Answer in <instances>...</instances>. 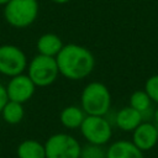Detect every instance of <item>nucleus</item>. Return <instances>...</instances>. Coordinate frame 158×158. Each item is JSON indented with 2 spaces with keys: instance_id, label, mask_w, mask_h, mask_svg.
<instances>
[{
  "instance_id": "12",
  "label": "nucleus",
  "mask_w": 158,
  "mask_h": 158,
  "mask_svg": "<svg viewBox=\"0 0 158 158\" xmlns=\"http://www.w3.org/2000/svg\"><path fill=\"white\" fill-rule=\"evenodd\" d=\"M63 41L62 38L56 33H43L38 37L36 42V48L38 54L48 56V57H57V54L63 48Z\"/></svg>"
},
{
  "instance_id": "17",
  "label": "nucleus",
  "mask_w": 158,
  "mask_h": 158,
  "mask_svg": "<svg viewBox=\"0 0 158 158\" xmlns=\"http://www.w3.org/2000/svg\"><path fill=\"white\" fill-rule=\"evenodd\" d=\"M79 158H106V151H104L101 146L88 143L81 147Z\"/></svg>"
},
{
  "instance_id": "14",
  "label": "nucleus",
  "mask_w": 158,
  "mask_h": 158,
  "mask_svg": "<svg viewBox=\"0 0 158 158\" xmlns=\"http://www.w3.org/2000/svg\"><path fill=\"white\" fill-rule=\"evenodd\" d=\"M19 158H46L44 144L37 139H25L17 147Z\"/></svg>"
},
{
  "instance_id": "18",
  "label": "nucleus",
  "mask_w": 158,
  "mask_h": 158,
  "mask_svg": "<svg viewBox=\"0 0 158 158\" xmlns=\"http://www.w3.org/2000/svg\"><path fill=\"white\" fill-rule=\"evenodd\" d=\"M144 91L153 102L158 104V74L151 75L144 83Z\"/></svg>"
},
{
  "instance_id": "15",
  "label": "nucleus",
  "mask_w": 158,
  "mask_h": 158,
  "mask_svg": "<svg viewBox=\"0 0 158 158\" xmlns=\"http://www.w3.org/2000/svg\"><path fill=\"white\" fill-rule=\"evenodd\" d=\"M1 116L4 118V121L9 125H16L20 123L25 116V110H23V104L9 100L2 111H1Z\"/></svg>"
},
{
  "instance_id": "10",
  "label": "nucleus",
  "mask_w": 158,
  "mask_h": 158,
  "mask_svg": "<svg viewBox=\"0 0 158 158\" xmlns=\"http://www.w3.org/2000/svg\"><path fill=\"white\" fill-rule=\"evenodd\" d=\"M106 158H144L143 152L132 141H116L106 151Z\"/></svg>"
},
{
  "instance_id": "8",
  "label": "nucleus",
  "mask_w": 158,
  "mask_h": 158,
  "mask_svg": "<svg viewBox=\"0 0 158 158\" xmlns=\"http://www.w3.org/2000/svg\"><path fill=\"white\" fill-rule=\"evenodd\" d=\"M5 88H6L9 100L25 104L33 96L37 86L27 74L22 73V74L11 77Z\"/></svg>"
},
{
  "instance_id": "22",
  "label": "nucleus",
  "mask_w": 158,
  "mask_h": 158,
  "mask_svg": "<svg viewBox=\"0 0 158 158\" xmlns=\"http://www.w3.org/2000/svg\"><path fill=\"white\" fill-rule=\"evenodd\" d=\"M10 0H0V5H2V6H5L7 2H9Z\"/></svg>"
},
{
  "instance_id": "11",
  "label": "nucleus",
  "mask_w": 158,
  "mask_h": 158,
  "mask_svg": "<svg viewBox=\"0 0 158 158\" xmlns=\"http://www.w3.org/2000/svg\"><path fill=\"white\" fill-rule=\"evenodd\" d=\"M141 122H143L141 112L130 105L122 107L115 115V125L122 131H133Z\"/></svg>"
},
{
  "instance_id": "7",
  "label": "nucleus",
  "mask_w": 158,
  "mask_h": 158,
  "mask_svg": "<svg viewBox=\"0 0 158 158\" xmlns=\"http://www.w3.org/2000/svg\"><path fill=\"white\" fill-rule=\"evenodd\" d=\"M28 62L25 52L15 44H0V73L6 77L22 74Z\"/></svg>"
},
{
  "instance_id": "19",
  "label": "nucleus",
  "mask_w": 158,
  "mask_h": 158,
  "mask_svg": "<svg viewBox=\"0 0 158 158\" xmlns=\"http://www.w3.org/2000/svg\"><path fill=\"white\" fill-rule=\"evenodd\" d=\"M9 101V98H7V93H6V88L0 84V114L5 106V104Z\"/></svg>"
},
{
  "instance_id": "21",
  "label": "nucleus",
  "mask_w": 158,
  "mask_h": 158,
  "mask_svg": "<svg viewBox=\"0 0 158 158\" xmlns=\"http://www.w3.org/2000/svg\"><path fill=\"white\" fill-rule=\"evenodd\" d=\"M153 120H154L156 125H158V107L154 110V116H153Z\"/></svg>"
},
{
  "instance_id": "1",
  "label": "nucleus",
  "mask_w": 158,
  "mask_h": 158,
  "mask_svg": "<svg viewBox=\"0 0 158 158\" xmlns=\"http://www.w3.org/2000/svg\"><path fill=\"white\" fill-rule=\"evenodd\" d=\"M59 74L64 78L77 81L89 77L95 68V57L93 52L80 44H64L56 57Z\"/></svg>"
},
{
  "instance_id": "23",
  "label": "nucleus",
  "mask_w": 158,
  "mask_h": 158,
  "mask_svg": "<svg viewBox=\"0 0 158 158\" xmlns=\"http://www.w3.org/2000/svg\"><path fill=\"white\" fill-rule=\"evenodd\" d=\"M156 125V123H154ZM156 127H157V131H158V125H156Z\"/></svg>"
},
{
  "instance_id": "6",
  "label": "nucleus",
  "mask_w": 158,
  "mask_h": 158,
  "mask_svg": "<svg viewBox=\"0 0 158 158\" xmlns=\"http://www.w3.org/2000/svg\"><path fill=\"white\" fill-rule=\"evenodd\" d=\"M79 128L83 137L91 144L104 146L112 136L111 122L105 116L86 115Z\"/></svg>"
},
{
  "instance_id": "13",
  "label": "nucleus",
  "mask_w": 158,
  "mask_h": 158,
  "mask_svg": "<svg viewBox=\"0 0 158 158\" xmlns=\"http://www.w3.org/2000/svg\"><path fill=\"white\" fill-rule=\"evenodd\" d=\"M86 114L84 112V110L79 106H75V105H69V106H65L60 114H59V120H60V123L69 128V130H75V128H79L85 118Z\"/></svg>"
},
{
  "instance_id": "16",
  "label": "nucleus",
  "mask_w": 158,
  "mask_h": 158,
  "mask_svg": "<svg viewBox=\"0 0 158 158\" xmlns=\"http://www.w3.org/2000/svg\"><path fill=\"white\" fill-rule=\"evenodd\" d=\"M130 106L135 110L142 112L152 106V100L144 90H136L130 96Z\"/></svg>"
},
{
  "instance_id": "2",
  "label": "nucleus",
  "mask_w": 158,
  "mask_h": 158,
  "mask_svg": "<svg viewBox=\"0 0 158 158\" xmlns=\"http://www.w3.org/2000/svg\"><path fill=\"white\" fill-rule=\"evenodd\" d=\"M80 107L86 115L106 116L111 107V94L109 88L100 81L86 84L80 95Z\"/></svg>"
},
{
  "instance_id": "9",
  "label": "nucleus",
  "mask_w": 158,
  "mask_h": 158,
  "mask_svg": "<svg viewBox=\"0 0 158 158\" xmlns=\"http://www.w3.org/2000/svg\"><path fill=\"white\" fill-rule=\"evenodd\" d=\"M132 132V142L142 152L152 149L158 142V131L152 122H141Z\"/></svg>"
},
{
  "instance_id": "3",
  "label": "nucleus",
  "mask_w": 158,
  "mask_h": 158,
  "mask_svg": "<svg viewBox=\"0 0 158 158\" xmlns=\"http://www.w3.org/2000/svg\"><path fill=\"white\" fill-rule=\"evenodd\" d=\"M38 12V0H10L4 6V19L15 28L31 26L36 21Z\"/></svg>"
},
{
  "instance_id": "5",
  "label": "nucleus",
  "mask_w": 158,
  "mask_h": 158,
  "mask_svg": "<svg viewBox=\"0 0 158 158\" xmlns=\"http://www.w3.org/2000/svg\"><path fill=\"white\" fill-rule=\"evenodd\" d=\"M46 158H79L81 146L68 133H54L44 142Z\"/></svg>"
},
{
  "instance_id": "20",
  "label": "nucleus",
  "mask_w": 158,
  "mask_h": 158,
  "mask_svg": "<svg viewBox=\"0 0 158 158\" xmlns=\"http://www.w3.org/2000/svg\"><path fill=\"white\" fill-rule=\"evenodd\" d=\"M51 1L54 2V4H58V5H64V4H68L72 0H51Z\"/></svg>"
},
{
  "instance_id": "4",
  "label": "nucleus",
  "mask_w": 158,
  "mask_h": 158,
  "mask_svg": "<svg viewBox=\"0 0 158 158\" xmlns=\"http://www.w3.org/2000/svg\"><path fill=\"white\" fill-rule=\"evenodd\" d=\"M26 70L30 79L35 83L36 86L40 88L52 85L59 75L56 57H48L43 54L35 56L28 63Z\"/></svg>"
}]
</instances>
